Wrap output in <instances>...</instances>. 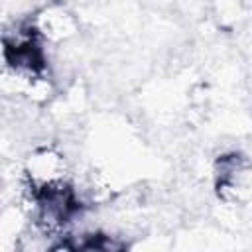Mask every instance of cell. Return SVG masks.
<instances>
[{
	"instance_id": "1",
	"label": "cell",
	"mask_w": 252,
	"mask_h": 252,
	"mask_svg": "<svg viewBox=\"0 0 252 252\" xmlns=\"http://www.w3.org/2000/svg\"><path fill=\"white\" fill-rule=\"evenodd\" d=\"M20 171V177L32 197L57 193L75 183L73 167L67 154L55 144L33 146L26 154Z\"/></svg>"
},
{
	"instance_id": "2",
	"label": "cell",
	"mask_w": 252,
	"mask_h": 252,
	"mask_svg": "<svg viewBox=\"0 0 252 252\" xmlns=\"http://www.w3.org/2000/svg\"><path fill=\"white\" fill-rule=\"evenodd\" d=\"M45 47H61L79 33V20L63 0H49L28 20Z\"/></svg>"
}]
</instances>
